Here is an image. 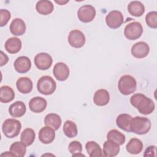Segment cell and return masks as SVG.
Segmentation results:
<instances>
[{"label": "cell", "instance_id": "obj_1", "mask_svg": "<svg viewBox=\"0 0 157 157\" xmlns=\"http://www.w3.org/2000/svg\"><path fill=\"white\" fill-rule=\"evenodd\" d=\"M130 102L132 106L138 109L143 115H149L155 110V104L149 98L142 93H136L130 98Z\"/></svg>", "mask_w": 157, "mask_h": 157}, {"label": "cell", "instance_id": "obj_2", "mask_svg": "<svg viewBox=\"0 0 157 157\" xmlns=\"http://www.w3.org/2000/svg\"><path fill=\"white\" fill-rule=\"evenodd\" d=\"M151 128V121L146 118L142 117H135L132 118L130 124L131 132L139 135L147 134Z\"/></svg>", "mask_w": 157, "mask_h": 157}, {"label": "cell", "instance_id": "obj_3", "mask_svg": "<svg viewBox=\"0 0 157 157\" xmlns=\"http://www.w3.org/2000/svg\"><path fill=\"white\" fill-rule=\"evenodd\" d=\"M136 80L131 75H123L118 80V88L120 92L123 95H129L133 93L136 91Z\"/></svg>", "mask_w": 157, "mask_h": 157}, {"label": "cell", "instance_id": "obj_4", "mask_svg": "<svg viewBox=\"0 0 157 157\" xmlns=\"http://www.w3.org/2000/svg\"><path fill=\"white\" fill-rule=\"evenodd\" d=\"M21 124L20 121L13 118L6 120L2 125V132L7 138H14L17 137L21 130Z\"/></svg>", "mask_w": 157, "mask_h": 157}, {"label": "cell", "instance_id": "obj_5", "mask_svg": "<svg viewBox=\"0 0 157 157\" xmlns=\"http://www.w3.org/2000/svg\"><path fill=\"white\" fill-rule=\"evenodd\" d=\"M37 88L40 93L44 95H50L55 92L56 83L52 77L44 75L38 80Z\"/></svg>", "mask_w": 157, "mask_h": 157}, {"label": "cell", "instance_id": "obj_6", "mask_svg": "<svg viewBox=\"0 0 157 157\" xmlns=\"http://www.w3.org/2000/svg\"><path fill=\"white\" fill-rule=\"evenodd\" d=\"M143 33L142 25L138 21H133L128 23L124 28V36L129 40L139 39Z\"/></svg>", "mask_w": 157, "mask_h": 157}, {"label": "cell", "instance_id": "obj_7", "mask_svg": "<svg viewBox=\"0 0 157 157\" xmlns=\"http://www.w3.org/2000/svg\"><path fill=\"white\" fill-rule=\"evenodd\" d=\"M95 8L89 4L81 6L77 11V17L78 20L83 23H89L96 16Z\"/></svg>", "mask_w": 157, "mask_h": 157}, {"label": "cell", "instance_id": "obj_8", "mask_svg": "<svg viewBox=\"0 0 157 157\" xmlns=\"http://www.w3.org/2000/svg\"><path fill=\"white\" fill-rule=\"evenodd\" d=\"M124 18L122 13L118 10H112L105 17L107 25L112 29H117L123 23Z\"/></svg>", "mask_w": 157, "mask_h": 157}, {"label": "cell", "instance_id": "obj_9", "mask_svg": "<svg viewBox=\"0 0 157 157\" xmlns=\"http://www.w3.org/2000/svg\"><path fill=\"white\" fill-rule=\"evenodd\" d=\"M67 40L69 44L74 48H81L82 47L86 41L85 36L84 34L78 29H74L70 31Z\"/></svg>", "mask_w": 157, "mask_h": 157}, {"label": "cell", "instance_id": "obj_10", "mask_svg": "<svg viewBox=\"0 0 157 157\" xmlns=\"http://www.w3.org/2000/svg\"><path fill=\"white\" fill-rule=\"evenodd\" d=\"M36 66L40 70H47L49 69L53 62L52 56L47 53H40L36 55L34 59Z\"/></svg>", "mask_w": 157, "mask_h": 157}, {"label": "cell", "instance_id": "obj_11", "mask_svg": "<svg viewBox=\"0 0 157 157\" xmlns=\"http://www.w3.org/2000/svg\"><path fill=\"white\" fill-rule=\"evenodd\" d=\"M150 52L148 45L142 41L134 44L131 48V54L136 58H143L146 57Z\"/></svg>", "mask_w": 157, "mask_h": 157}, {"label": "cell", "instance_id": "obj_12", "mask_svg": "<svg viewBox=\"0 0 157 157\" xmlns=\"http://www.w3.org/2000/svg\"><path fill=\"white\" fill-rule=\"evenodd\" d=\"M53 74L58 80L64 81L69 75V69L65 63L59 62L54 66Z\"/></svg>", "mask_w": 157, "mask_h": 157}, {"label": "cell", "instance_id": "obj_13", "mask_svg": "<svg viewBox=\"0 0 157 157\" xmlns=\"http://www.w3.org/2000/svg\"><path fill=\"white\" fill-rule=\"evenodd\" d=\"M15 71L20 74H25L28 72L31 67V62L29 58L25 56L18 57L13 64Z\"/></svg>", "mask_w": 157, "mask_h": 157}, {"label": "cell", "instance_id": "obj_14", "mask_svg": "<svg viewBox=\"0 0 157 157\" xmlns=\"http://www.w3.org/2000/svg\"><path fill=\"white\" fill-rule=\"evenodd\" d=\"M55 137V130L50 126H46L43 127L39 132V139L42 144H50L54 140Z\"/></svg>", "mask_w": 157, "mask_h": 157}, {"label": "cell", "instance_id": "obj_15", "mask_svg": "<svg viewBox=\"0 0 157 157\" xmlns=\"http://www.w3.org/2000/svg\"><path fill=\"white\" fill-rule=\"evenodd\" d=\"M47 105V101L39 96L32 98L29 102V109L34 113H40L45 110Z\"/></svg>", "mask_w": 157, "mask_h": 157}, {"label": "cell", "instance_id": "obj_16", "mask_svg": "<svg viewBox=\"0 0 157 157\" xmlns=\"http://www.w3.org/2000/svg\"><path fill=\"white\" fill-rule=\"evenodd\" d=\"M9 29L10 33L13 36H21L26 31V25L22 19L16 18L12 21Z\"/></svg>", "mask_w": 157, "mask_h": 157}, {"label": "cell", "instance_id": "obj_17", "mask_svg": "<svg viewBox=\"0 0 157 157\" xmlns=\"http://www.w3.org/2000/svg\"><path fill=\"white\" fill-rule=\"evenodd\" d=\"M120 152V145L110 140H107L103 144L104 156L113 157Z\"/></svg>", "mask_w": 157, "mask_h": 157}, {"label": "cell", "instance_id": "obj_18", "mask_svg": "<svg viewBox=\"0 0 157 157\" xmlns=\"http://www.w3.org/2000/svg\"><path fill=\"white\" fill-rule=\"evenodd\" d=\"M26 108L25 103L22 101H16L12 104L9 107V114L14 118H18L23 116L26 113Z\"/></svg>", "mask_w": 157, "mask_h": 157}, {"label": "cell", "instance_id": "obj_19", "mask_svg": "<svg viewBox=\"0 0 157 157\" xmlns=\"http://www.w3.org/2000/svg\"><path fill=\"white\" fill-rule=\"evenodd\" d=\"M110 101V95L109 92L105 89L97 90L93 97L94 103L98 106H104L107 105Z\"/></svg>", "mask_w": 157, "mask_h": 157}, {"label": "cell", "instance_id": "obj_20", "mask_svg": "<svg viewBox=\"0 0 157 157\" xmlns=\"http://www.w3.org/2000/svg\"><path fill=\"white\" fill-rule=\"evenodd\" d=\"M17 88L18 91L23 94H28L32 91L33 84L32 80L26 77L19 78L16 82Z\"/></svg>", "mask_w": 157, "mask_h": 157}, {"label": "cell", "instance_id": "obj_21", "mask_svg": "<svg viewBox=\"0 0 157 157\" xmlns=\"http://www.w3.org/2000/svg\"><path fill=\"white\" fill-rule=\"evenodd\" d=\"M4 47L8 53L10 54H15L21 50V41L18 37H10L5 42Z\"/></svg>", "mask_w": 157, "mask_h": 157}, {"label": "cell", "instance_id": "obj_22", "mask_svg": "<svg viewBox=\"0 0 157 157\" xmlns=\"http://www.w3.org/2000/svg\"><path fill=\"white\" fill-rule=\"evenodd\" d=\"M132 118L130 115L127 113L120 114L117 117L116 124L121 129L126 132H131L130 124Z\"/></svg>", "mask_w": 157, "mask_h": 157}, {"label": "cell", "instance_id": "obj_23", "mask_svg": "<svg viewBox=\"0 0 157 157\" xmlns=\"http://www.w3.org/2000/svg\"><path fill=\"white\" fill-rule=\"evenodd\" d=\"M36 9L39 14L47 15L53 12L54 6L50 1L41 0L37 2L36 5Z\"/></svg>", "mask_w": 157, "mask_h": 157}, {"label": "cell", "instance_id": "obj_24", "mask_svg": "<svg viewBox=\"0 0 157 157\" xmlns=\"http://www.w3.org/2000/svg\"><path fill=\"white\" fill-rule=\"evenodd\" d=\"M44 123L46 126L51 127L55 131L58 130L61 125V118L59 115L50 113L45 116Z\"/></svg>", "mask_w": 157, "mask_h": 157}, {"label": "cell", "instance_id": "obj_25", "mask_svg": "<svg viewBox=\"0 0 157 157\" xmlns=\"http://www.w3.org/2000/svg\"><path fill=\"white\" fill-rule=\"evenodd\" d=\"M128 10L131 15L139 17L144 14L145 12V7L141 2L133 1L130 2L128 4Z\"/></svg>", "mask_w": 157, "mask_h": 157}, {"label": "cell", "instance_id": "obj_26", "mask_svg": "<svg viewBox=\"0 0 157 157\" xmlns=\"http://www.w3.org/2000/svg\"><path fill=\"white\" fill-rule=\"evenodd\" d=\"M143 149V144L140 140L137 138H132L126 146V151L132 155L140 153Z\"/></svg>", "mask_w": 157, "mask_h": 157}, {"label": "cell", "instance_id": "obj_27", "mask_svg": "<svg viewBox=\"0 0 157 157\" xmlns=\"http://www.w3.org/2000/svg\"><path fill=\"white\" fill-rule=\"evenodd\" d=\"M86 150L90 157L104 156L100 145L94 141H89L85 145Z\"/></svg>", "mask_w": 157, "mask_h": 157}, {"label": "cell", "instance_id": "obj_28", "mask_svg": "<svg viewBox=\"0 0 157 157\" xmlns=\"http://www.w3.org/2000/svg\"><path fill=\"white\" fill-rule=\"evenodd\" d=\"M15 98V93L13 89L7 86H2L0 88V101L3 103L11 102Z\"/></svg>", "mask_w": 157, "mask_h": 157}, {"label": "cell", "instance_id": "obj_29", "mask_svg": "<svg viewBox=\"0 0 157 157\" xmlns=\"http://www.w3.org/2000/svg\"><path fill=\"white\" fill-rule=\"evenodd\" d=\"M36 137L34 131L29 128L25 129L20 136V140L25 145L29 146L34 142Z\"/></svg>", "mask_w": 157, "mask_h": 157}, {"label": "cell", "instance_id": "obj_30", "mask_svg": "<svg viewBox=\"0 0 157 157\" xmlns=\"http://www.w3.org/2000/svg\"><path fill=\"white\" fill-rule=\"evenodd\" d=\"M63 130L64 134L69 138L75 137L78 133L76 124L71 120H67L65 121L63 125Z\"/></svg>", "mask_w": 157, "mask_h": 157}, {"label": "cell", "instance_id": "obj_31", "mask_svg": "<svg viewBox=\"0 0 157 157\" xmlns=\"http://www.w3.org/2000/svg\"><path fill=\"white\" fill-rule=\"evenodd\" d=\"M107 140H110L118 144L119 145H123L125 142V136L117 129H111L107 134Z\"/></svg>", "mask_w": 157, "mask_h": 157}, {"label": "cell", "instance_id": "obj_32", "mask_svg": "<svg viewBox=\"0 0 157 157\" xmlns=\"http://www.w3.org/2000/svg\"><path fill=\"white\" fill-rule=\"evenodd\" d=\"M10 151L14 156L23 157L25 155L26 152V145L22 142H15L10 145Z\"/></svg>", "mask_w": 157, "mask_h": 157}, {"label": "cell", "instance_id": "obj_33", "mask_svg": "<svg viewBox=\"0 0 157 157\" xmlns=\"http://www.w3.org/2000/svg\"><path fill=\"white\" fill-rule=\"evenodd\" d=\"M145 22L147 25L153 29L157 28V12L156 11H151L145 16Z\"/></svg>", "mask_w": 157, "mask_h": 157}, {"label": "cell", "instance_id": "obj_34", "mask_svg": "<svg viewBox=\"0 0 157 157\" xmlns=\"http://www.w3.org/2000/svg\"><path fill=\"white\" fill-rule=\"evenodd\" d=\"M68 150L72 156L75 154L80 153L82 152V145L80 142L77 140H74L69 144Z\"/></svg>", "mask_w": 157, "mask_h": 157}, {"label": "cell", "instance_id": "obj_35", "mask_svg": "<svg viewBox=\"0 0 157 157\" xmlns=\"http://www.w3.org/2000/svg\"><path fill=\"white\" fill-rule=\"evenodd\" d=\"M11 17L10 12L7 9L0 10V26L1 27L5 26Z\"/></svg>", "mask_w": 157, "mask_h": 157}, {"label": "cell", "instance_id": "obj_36", "mask_svg": "<svg viewBox=\"0 0 157 157\" xmlns=\"http://www.w3.org/2000/svg\"><path fill=\"white\" fill-rule=\"evenodd\" d=\"M156 146H149L145 151L144 156H156Z\"/></svg>", "mask_w": 157, "mask_h": 157}, {"label": "cell", "instance_id": "obj_37", "mask_svg": "<svg viewBox=\"0 0 157 157\" xmlns=\"http://www.w3.org/2000/svg\"><path fill=\"white\" fill-rule=\"evenodd\" d=\"M0 55H1V63H0V66L2 67L4 65H5L6 64H7V63L9 61V58L8 56L2 52L1 51L0 52Z\"/></svg>", "mask_w": 157, "mask_h": 157}, {"label": "cell", "instance_id": "obj_38", "mask_svg": "<svg viewBox=\"0 0 157 157\" xmlns=\"http://www.w3.org/2000/svg\"><path fill=\"white\" fill-rule=\"evenodd\" d=\"M1 156H13V155L10 151V152H9V151H6V152H4V153H1Z\"/></svg>", "mask_w": 157, "mask_h": 157}, {"label": "cell", "instance_id": "obj_39", "mask_svg": "<svg viewBox=\"0 0 157 157\" xmlns=\"http://www.w3.org/2000/svg\"><path fill=\"white\" fill-rule=\"evenodd\" d=\"M69 2L68 0L67 1H63V0H59V1H55V2H56L57 4H59V5H64L66 4H67Z\"/></svg>", "mask_w": 157, "mask_h": 157}]
</instances>
